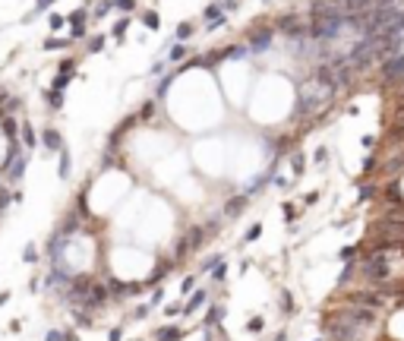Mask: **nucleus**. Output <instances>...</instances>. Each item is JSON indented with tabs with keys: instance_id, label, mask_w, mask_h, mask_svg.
Listing matches in <instances>:
<instances>
[{
	"instance_id": "25",
	"label": "nucleus",
	"mask_w": 404,
	"mask_h": 341,
	"mask_svg": "<svg viewBox=\"0 0 404 341\" xmlns=\"http://www.w3.org/2000/svg\"><path fill=\"white\" fill-rule=\"evenodd\" d=\"M63 25V16H51V29H60Z\"/></svg>"
},
{
	"instance_id": "13",
	"label": "nucleus",
	"mask_w": 404,
	"mask_h": 341,
	"mask_svg": "<svg viewBox=\"0 0 404 341\" xmlns=\"http://www.w3.org/2000/svg\"><path fill=\"white\" fill-rule=\"evenodd\" d=\"M142 22L149 25V29H158V13H142Z\"/></svg>"
},
{
	"instance_id": "27",
	"label": "nucleus",
	"mask_w": 404,
	"mask_h": 341,
	"mask_svg": "<svg viewBox=\"0 0 404 341\" xmlns=\"http://www.w3.org/2000/svg\"><path fill=\"white\" fill-rule=\"evenodd\" d=\"M259 231H262L259 224H256V227H250V234H246V240H256V237H259Z\"/></svg>"
},
{
	"instance_id": "12",
	"label": "nucleus",
	"mask_w": 404,
	"mask_h": 341,
	"mask_svg": "<svg viewBox=\"0 0 404 341\" xmlns=\"http://www.w3.org/2000/svg\"><path fill=\"white\" fill-rule=\"evenodd\" d=\"M126 25H130V19H120V22H117V25H114V32H111V35H114V38H123V32H126Z\"/></svg>"
},
{
	"instance_id": "15",
	"label": "nucleus",
	"mask_w": 404,
	"mask_h": 341,
	"mask_svg": "<svg viewBox=\"0 0 404 341\" xmlns=\"http://www.w3.org/2000/svg\"><path fill=\"white\" fill-rule=\"evenodd\" d=\"M111 6H114V3H111V0H101V3H98V6H95V10H92V13H95V16L101 19V16H104V13H107V10H111Z\"/></svg>"
},
{
	"instance_id": "18",
	"label": "nucleus",
	"mask_w": 404,
	"mask_h": 341,
	"mask_svg": "<svg viewBox=\"0 0 404 341\" xmlns=\"http://www.w3.org/2000/svg\"><path fill=\"white\" fill-rule=\"evenodd\" d=\"M44 48H48V51H57V48H66V41H60V38H48V41H44Z\"/></svg>"
},
{
	"instance_id": "10",
	"label": "nucleus",
	"mask_w": 404,
	"mask_h": 341,
	"mask_svg": "<svg viewBox=\"0 0 404 341\" xmlns=\"http://www.w3.org/2000/svg\"><path fill=\"white\" fill-rule=\"evenodd\" d=\"M85 16H89L85 10H76V13L70 16V25H73V29H76V25H85Z\"/></svg>"
},
{
	"instance_id": "14",
	"label": "nucleus",
	"mask_w": 404,
	"mask_h": 341,
	"mask_svg": "<svg viewBox=\"0 0 404 341\" xmlns=\"http://www.w3.org/2000/svg\"><path fill=\"white\" fill-rule=\"evenodd\" d=\"M22 139H25V145H35V130H32L29 123L22 126Z\"/></svg>"
},
{
	"instance_id": "2",
	"label": "nucleus",
	"mask_w": 404,
	"mask_h": 341,
	"mask_svg": "<svg viewBox=\"0 0 404 341\" xmlns=\"http://www.w3.org/2000/svg\"><path fill=\"white\" fill-rule=\"evenodd\" d=\"M272 44V32H256V38H250V51H265Z\"/></svg>"
},
{
	"instance_id": "19",
	"label": "nucleus",
	"mask_w": 404,
	"mask_h": 341,
	"mask_svg": "<svg viewBox=\"0 0 404 341\" xmlns=\"http://www.w3.org/2000/svg\"><path fill=\"white\" fill-rule=\"evenodd\" d=\"M183 54H186V51H183V44H174V48H171V60H174V63H177V60L183 57Z\"/></svg>"
},
{
	"instance_id": "21",
	"label": "nucleus",
	"mask_w": 404,
	"mask_h": 341,
	"mask_svg": "<svg viewBox=\"0 0 404 341\" xmlns=\"http://www.w3.org/2000/svg\"><path fill=\"white\" fill-rule=\"evenodd\" d=\"M101 48H104V38H92L89 41V51H101Z\"/></svg>"
},
{
	"instance_id": "28",
	"label": "nucleus",
	"mask_w": 404,
	"mask_h": 341,
	"mask_svg": "<svg viewBox=\"0 0 404 341\" xmlns=\"http://www.w3.org/2000/svg\"><path fill=\"white\" fill-rule=\"evenodd\" d=\"M51 3H54V0H51Z\"/></svg>"
},
{
	"instance_id": "1",
	"label": "nucleus",
	"mask_w": 404,
	"mask_h": 341,
	"mask_svg": "<svg viewBox=\"0 0 404 341\" xmlns=\"http://www.w3.org/2000/svg\"><path fill=\"white\" fill-rule=\"evenodd\" d=\"M41 142H44V149H51V152H63V139H60V133L51 130V126L41 133Z\"/></svg>"
},
{
	"instance_id": "26",
	"label": "nucleus",
	"mask_w": 404,
	"mask_h": 341,
	"mask_svg": "<svg viewBox=\"0 0 404 341\" xmlns=\"http://www.w3.org/2000/svg\"><path fill=\"white\" fill-rule=\"evenodd\" d=\"M73 38H85V25H76V29H73Z\"/></svg>"
},
{
	"instance_id": "29",
	"label": "nucleus",
	"mask_w": 404,
	"mask_h": 341,
	"mask_svg": "<svg viewBox=\"0 0 404 341\" xmlns=\"http://www.w3.org/2000/svg\"><path fill=\"white\" fill-rule=\"evenodd\" d=\"M0 98H3V95H0Z\"/></svg>"
},
{
	"instance_id": "4",
	"label": "nucleus",
	"mask_w": 404,
	"mask_h": 341,
	"mask_svg": "<svg viewBox=\"0 0 404 341\" xmlns=\"http://www.w3.org/2000/svg\"><path fill=\"white\" fill-rule=\"evenodd\" d=\"M158 341H180V329H158Z\"/></svg>"
},
{
	"instance_id": "6",
	"label": "nucleus",
	"mask_w": 404,
	"mask_h": 341,
	"mask_svg": "<svg viewBox=\"0 0 404 341\" xmlns=\"http://www.w3.org/2000/svg\"><path fill=\"white\" fill-rule=\"evenodd\" d=\"M66 85H70V76H66V73H57V76H54V92H63Z\"/></svg>"
},
{
	"instance_id": "5",
	"label": "nucleus",
	"mask_w": 404,
	"mask_h": 341,
	"mask_svg": "<svg viewBox=\"0 0 404 341\" xmlns=\"http://www.w3.org/2000/svg\"><path fill=\"white\" fill-rule=\"evenodd\" d=\"M202 300H205V291L193 294V297H190V303H186V310H183V313H193V310H196V306H202Z\"/></svg>"
},
{
	"instance_id": "8",
	"label": "nucleus",
	"mask_w": 404,
	"mask_h": 341,
	"mask_svg": "<svg viewBox=\"0 0 404 341\" xmlns=\"http://www.w3.org/2000/svg\"><path fill=\"white\" fill-rule=\"evenodd\" d=\"M221 13H224V10H221V6H208V10H205V19H208V22H218V19H221Z\"/></svg>"
},
{
	"instance_id": "7",
	"label": "nucleus",
	"mask_w": 404,
	"mask_h": 341,
	"mask_svg": "<svg viewBox=\"0 0 404 341\" xmlns=\"http://www.w3.org/2000/svg\"><path fill=\"white\" fill-rule=\"evenodd\" d=\"M48 6H51V0H38V3H35V10H32L29 16H25V22H32V19H35L38 13H44V10H48Z\"/></svg>"
},
{
	"instance_id": "24",
	"label": "nucleus",
	"mask_w": 404,
	"mask_h": 341,
	"mask_svg": "<svg viewBox=\"0 0 404 341\" xmlns=\"http://www.w3.org/2000/svg\"><path fill=\"white\" fill-rule=\"evenodd\" d=\"M44 341H66V335H60V332H48V338Z\"/></svg>"
},
{
	"instance_id": "22",
	"label": "nucleus",
	"mask_w": 404,
	"mask_h": 341,
	"mask_svg": "<svg viewBox=\"0 0 404 341\" xmlns=\"http://www.w3.org/2000/svg\"><path fill=\"white\" fill-rule=\"evenodd\" d=\"M133 6H136V3H133V0H120V3H117V10H123V13H130V10H133Z\"/></svg>"
},
{
	"instance_id": "23",
	"label": "nucleus",
	"mask_w": 404,
	"mask_h": 341,
	"mask_svg": "<svg viewBox=\"0 0 404 341\" xmlns=\"http://www.w3.org/2000/svg\"><path fill=\"white\" fill-rule=\"evenodd\" d=\"M60 73H66V76H70V73H73V60H63V63H60Z\"/></svg>"
},
{
	"instance_id": "20",
	"label": "nucleus",
	"mask_w": 404,
	"mask_h": 341,
	"mask_svg": "<svg viewBox=\"0 0 404 341\" xmlns=\"http://www.w3.org/2000/svg\"><path fill=\"white\" fill-rule=\"evenodd\" d=\"M35 256H38L35 246H25V250H22V259H25V262H35Z\"/></svg>"
},
{
	"instance_id": "3",
	"label": "nucleus",
	"mask_w": 404,
	"mask_h": 341,
	"mask_svg": "<svg viewBox=\"0 0 404 341\" xmlns=\"http://www.w3.org/2000/svg\"><path fill=\"white\" fill-rule=\"evenodd\" d=\"M6 171H10V177H13V180H16V177H19V174H22V171H25V158H13V164H10V168H6Z\"/></svg>"
},
{
	"instance_id": "9",
	"label": "nucleus",
	"mask_w": 404,
	"mask_h": 341,
	"mask_svg": "<svg viewBox=\"0 0 404 341\" xmlns=\"http://www.w3.org/2000/svg\"><path fill=\"white\" fill-rule=\"evenodd\" d=\"M44 98H48V104H51V108H60V104H63V92H48Z\"/></svg>"
},
{
	"instance_id": "11",
	"label": "nucleus",
	"mask_w": 404,
	"mask_h": 341,
	"mask_svg": "<svg viewBox=\"0 0 404 341\" xmlns=\"http://www.w3.org/2000/svg\"><path fill=\"white\" fill-rule=\"evenodd\" d=\"M60 177H70V155L60 152Z\"/></svg>"
},
{
	"instance_id": "17",
	"label": "nucleus",
	"mask_w": 404,
	"mask_h": 341,
	"mask_svg": "<svg viewBox=\"0 0 404 341\" xmlns=\"http://www.w3.org/2000/svg\"><path fill=\"white\" fill-rule=\"evenodd\" d=\"M190 32H193V25H190V22L177 25V38H180V41H183V38H190Z\"/></svg>"
},
{
	"instance_id": "16",
	"label": "nucleus",
	"mask_w": 404,
	"mask_h": 341,
	"mask_svg": "<svg viewBox=\"0 0 404 341\" xmlns=\"http://www.w3.org/2000/svg\"><path fill=\"white\" fill-rule=\"evenodd\" d=\"M3 133H6V136H10V139H16V123H13L10 117L3 120Z\"/></svg>"
}]
</instances>
